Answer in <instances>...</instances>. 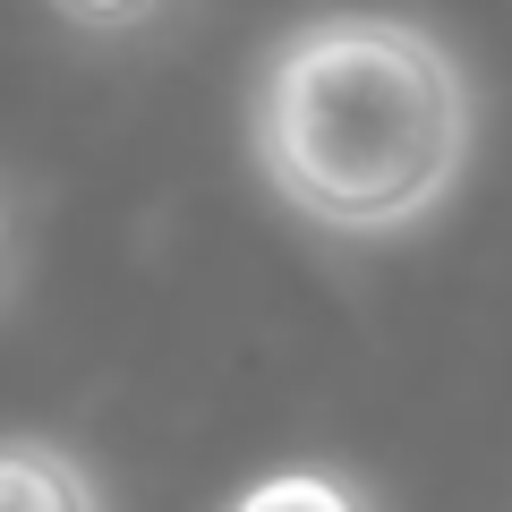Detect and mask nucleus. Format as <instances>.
<instances>
[{
	"instance_id": "f03ea898",
	"label": "nucleus",
	"mask_w": 512,
	"mask_h": 512,
	"mask_svg": "<svg viewBox=\"0 0 512 512\" xmlns=\"http://www.w3.org/2000/svg\"><path fill=\"white\" fill-rule=\"evenodd\" d=\"M0 512H111L103 478L60 436H0Z\"/></svg>"
},
{
	"instance_id": "7ed1b4c3",
	"label": "nucleus",
	"mask_w": 512,
	"mask_h": 512,
	"mask_svg": "<svg viewBox=\"0 0 512 512\" xmlns=\"http://www.w3.org/2000/svg\"><path fill=\"white\" fill-rule=\"evenodd\" d=\"M231 512H376L359 478L316 470V461H291V470H265L231 495Z\"/></svg>"
},
{
	"instance_id": "f257e3e1",
	"label": "nucleus",
	"mask_w": 512,
	"mask_h": 512,
	"mask_svg": "<svg viewBox=\"0 0 512 512\" xmlns=\"http://www.w3.org/2000/svg\"><path fill=\"white\" fill-rule=\"evenodd\" d=\"M248 154L308 231L350 248L410 239L470 180L478 86L427 18L316 9L256 60Z\"/></svg>"
},
{
	"instance_id": "39448f33",
	"label": "nucleus",
	"mask_w": 512,
	"mask_h": 512,
	"mask_svg": "<svg viewBox=\"0 0 512 512\" xmlns=\"http://www.w3.org/2000/svg\"><path fill=\"white\" fill-rule=\"evenodd\" d=\"M9 256H18V205H9V188H0V282H9Z\"/></svg>"
},
{
	"instance_id": "20e7f679",
	"label": "nucleus",
	"mask_w": 512,
	"mask_h": 512,
	"mask_svg": "<svg viewBox=\"0 0 512 512\" xmlns=\"http://www.w3.org/2000/svg\"><path fill=\"white\" fill-rule=\"evenodd\" d=\"M69 35H94V43H137L180 9V0H43Z\"/></svg>"
}]
</instances>
